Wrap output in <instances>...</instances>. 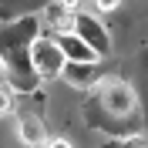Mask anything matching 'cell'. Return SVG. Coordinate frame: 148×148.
Here are the masks:
<instances>
[{"instance_id": "6da1fadb", "label": "cell", "mask_w": 148, "mask_h": 148, "mask_svg": "<svg viewBox=\"0 0 148 148\" xmlns=\"http://www.w3.org/2000/svg\"><path fill=\"white\" fill-rule=\"evenodd\" d=\"M40 34V14H24L17 20H0V61H3V84L17 94H34L40 88L34 64H30V40Z\"/></svg>"}, {"instance_id": "7a4b0ae2", "label": "cell", "mask_w": 148, "mask_h": 148, "mask_svg": "<svg viewBox=\"0 0 148 148\" xmlns=\"http://www.w3.org/2000/svg\"><path fill=\"white\" fill-rule=\"evenodd\" d=\"M91 98L108 114H114V118L138 114V94H135V88L128 81H121V77H98L91 84Z\"/></svg>"}, {"instance_id": "3957f363", "label": "cell", "mask_w": 148, "mask_h": 148, "mask_svg": "<svg viewBox=\"0 0 148 148\" xmlns=\"http://www.w3.org/2000/svg\"><path fill=\"white\" fill-rule=\"evenodd\" d=\"M64 51L57 47L54 37H44L37 34L34 40H30V64H34L37 77L40 81H54V77H61V67H64Z\"/></svg>"}, {"instance_id": "277c9868", "label": "cell", "mask_w": 148, "mask_h": 148, "mask_svg": "<svg viewBox=\"0 0 148 148\" xmlns=\"http://www.w3.org/2000/svg\"><path fill=\"white\" fill-rule=\"evenodd\" d=\"M71 30L81 37V40L91 47L98 57H108V54H111V34H108V27L101 24L98 14H84V10H77V14H74V27H71Z\"/></svg>"}, {"instance_id": "5b68a950", "label": "cell", "mask_w": 148, "mask_h": 148, "mask_svg": "<svg viewBox=\"0 0 148 148\" xmlns=\"http://www.w3.org/2000/svg\"><path fill=\"white\" fill-rule=\"evenodd\" d=\"M61 81H67L71 88H91L98 81V61H64Z\"/></svg>"}, {"instance_id": "8992f818", "label": "cell", "mask_w": 148, "mask_h": 148, "mask_svg": "<svg viewBox=\"0 0 148 148\" xmlns=\"http://www.w3.org/2000/svg\"><path fill=\"white\" fill-rule=\"evenodd\" d=\"M17 131H20V141L27 148H44V141H47V128L34 111H20L17 114Z\"/></svg>"}, {"instance_id": "52a82bcc", "label": "cell", "mask_w": 148, "mask_h": 148, "mask_svg": "<svg viewBox=\"0 0 148 148\" xmlns=\"http://www.w3.org/2000/svg\"><path fill=\"white\" fill-rule=\"evenodd\" d=\"M54 40H57V47L64 51V57L67 61H98V54H94L91 47L84 44L81 37L74 34V30H64V34H54Z\"/></svg>"}, {"instance_id": "ba28073f", "label": "cell", "mask_w": 148, "mask_h": 148, "mask_svg": "<svg viewBox=\"0 0 148 148\" xmlns=\"http://www.w3.org/2000/svg\"><path fill=\"white\" fill-rule=\"evenodd\" d=\"M74 14H77V10H67L61 0H54L51 7H44L40 20H47V24L54 27V34H64V30H71V27H74Z\"/></svg>"}, {"instance_id": "9c48e42d", "label": "cell", "mask_w": 148, "mask_h": 148, "mask_svg": "<svg viewBox=\"0 0 148 148\" xmlns=\"http://www.w3.org/2000/svg\"><path fill=\"white\" fill-rule=\"evenodd\" d=\"M104 148H148V138L141 131H131V135H111Z\"/></svg>"}, {"instance_id": "30bf717a", "label": "cell", "mask_w": 148, "mask_h": 148, "mask_svg": "<svg viewBox=\"0 0 148 148\" xmlns=\"http://www.w3.org/2000/svg\"><path fill=\"white\" fill-rule=\"evenodd\" d=\"M10 108H14L10 88H7V84H0V118H3V114H10Z\"/></svg>"}, {"instance_id": "8fae6325", "label": "cell", "mask_w": 148, "mask_h": 148, "mask_svg": "<svg viewBox=\"0 0 148 148\" xmlns=\"http://www.w3.org/2000/svg\"><path fill=\"white\" fill-rule=\"evenodd\" d=\"M94 7H98V14H114L121 7V0H94Z\"/></svg>"}, {"instance_id": "7c38bea8", "label": "cell", "mask_w": 148, "mask_h": 148, "mask_svg": "<svg viewBox=\"0 0 148 148\" xmlns=\"http://www.w3.org/2000/svg\"><path fill=\"white\" fill-rule=\"evenodd\" d=\"M44 148H74V145H71L67 138H47V141H44Z\"/></svg>"}, {"instance_id": "4fadbf2b", "label": "cell", "mask_w": 148, "mask_h": 148, "mask_svg": "<svg viewBox=\"0 0 148 148\" xmlns=\"http://www.w3.org/2000/svg\"><path fill=\"white\" fill-rule=\"evenodd\" d=\"M61 3H64L67 10H81V0H61Z\"/></svg>"}, {"instance_id": "5bb4252c", "label": "cell", "mask_w": 148, "mask_h": 148, "mask_svg": "<svg viewBox=\"0 0 148 148\" xmlns=\"http://www.w3.org/2000/svg\"><path fill=\"white\" fill-rule=\"evenodd\" d=\"M0 84H3V61H0Z\"/></svg>"}]
</instances>
